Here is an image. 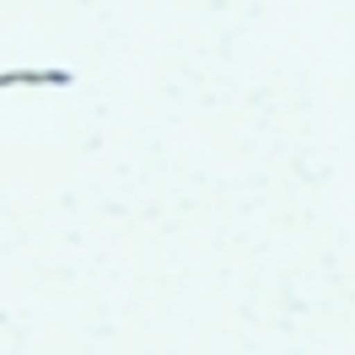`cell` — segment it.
I'll use <instances>...</instances> for the list:
<instances>
[{"instance_id": "1", "label": "cell", "mask_w": 355, "mask_h": 355, "mask_svg": "<svg viewBox=\"0 0 355 355\" xmlns=\"http://www.w3.org/2000/svg\"><path fill=\"white\" fill-rule=\"evenodd\" d=\"M0 87H76V70L65 65H33V70H0Z\"/></svg>"}]
</instances>
